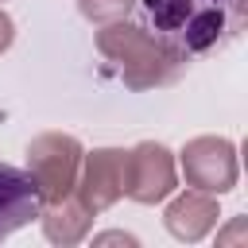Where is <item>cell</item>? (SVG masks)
<instances>
[{
  "label": "cell",
  "instance_id": "obj_4",
  "mask_svg": "<svg viewBox=\"0 0 248 248\" xmlns=\"http://www.w3.org/2000/svg\"><path fill=\"white\" fill-rule=\"evenodd\" d=\"M182 174L190 190H205V194H229L236 186V147L225 136H194L186 140V147L178 151Z\"/></svg>",
  "mask_w": 248,
  "mask_h": 248
},
{
  "label": "cell",
  "instance_id": "obj_2",
  "mask_svg": "<svg viewBox=\"0 0 248 248\" xmlns=\"http://www.w3.org/2000/svg\"><path fill=\"white\" fill-rule=\"evenodd\" d=\"M147 23L178 50L209 54L240 31L244 0H140Z\"/></svg>",
  "mask_w": 248,
  "mask_h": 248
},
{
  "label": "cell",
  "instance_id": "obj_6",
  "mask_svg": "<svg viewBox=\"0 0 248 248\" xmlns=\"http://www.w3.org/2000/svg\"><path fill=\"white\" fill-rule=\"evenodd\" d=\"M124 159H128L124 147H93L81 155V174L74 194L85 202V209L105 213L124 198Z\"/></svg>",
  "mask_w": 248,
  "mask_h": 248
},
{
  "label": "cell",
  "instance_id": "obj_11",
  "mask_svg": "<svg viewBox=\"0 0 248 248\" xmlns=\"http://www.w3.org/2000/svg\"><path fill=\"white\" fill-rule=\"evenodd\" d=\"M248 236V221L244 217H232L225 232H217V244H232V240H244Z\"/></svg>",
  "mask_w": 248,
  "mask_h": 248
},
{
  "label": "cell",
  "instance_id": "obj_1",
  "mask_svg": "<svg viewBox=\"0 0 248 248\" xmlns=\"http://www.w3.org/2000/svg\"><path fill=\"white\" fill-rule=\"evenodd\" d=\"M97 50L128 89H163V85H174L190 70L186 50H178L159 31H147L128 19L105 23L97 31Z\"/></svg>",
  "mask_w": 248,
  "mask_h": 248
},
{
  "label": "cell",
  "instance_id": "obj_3",
  "mask_svg": "<svg viewBox=\"0 0 248 248\" xmlns=\"http://www.w3.org/2000/svg\"><path fill=\"white\" fill-rule=\"evenodd\" d=\"M85 147L66 132H43L27 143V174L43 202H58L78 190Z\"/></svg>",
  "mask_w": 248,
  "mask_h": 248
},
{
  "label": "cell",
  "instance_id": "obj_8",
  "mask_svg": "<svg viewBox=\"0 0 248 248\" xmlns=\"http://www.w3.org/2000/svg\"><path fill=\"white\" fill-rule=\"evenodd\" d=\"M217 217H221L217 194H205V190H186V194H178V198L163 209L167 232H170L174 240H186V244L202 240V236L217 225Z\"/></svg>",
  "mask_w": 248,
  "mask_h": 248
},
{
  "label": "cell",
  "instance_id": "obj_12",
  "mask_svg": "<svg viewBox=\"0 0 248 248\" xmlns=\"http://www.w3.org/2000/svg\"><path fill=\"white\" fill-rule=\"evenodd\" d=\"M12 43H16V23H12V16L0 8V54H4Z\"/></svg>",
  "mask_w": 248,
  "mask_h": 248
},
{
  "label": "cell",
  "instance_id": "obj_7",
  "mask_svg": "<svg viewBox=\"0 0 248 248\" xmlns=\"http://www.w3.org/2000/svg\"><path fill=\"white\" fill-rule=\"evenodd\" d=\"M43 209V198L27 170L0 163V240H8L16 229L31 225Z\"/></svg>",
  "mask_w": 248,
  "mask_h": 248
},
{
  "label": "cell",
  "instance_id": "obj_13",
  "mask_svg": "<svg viewBox=\"0 0 248 248\" xmlns=\"http://www.w3.org/2000/svg\"><path fill=\"white\" fill-rule=\"evenodd\" d=\"M136 244V236H128V232H105V236H97V244Z\"/></svg>",
  "mask_w": 248,
  "mask_h": 248
},
{
  "label": "cell",
  "instance_id": "obj_5",
  "mask_svg": "<svg viewBox=\"0 0 248 248\" xmlns=\"http://www.w3.org/2000/svg\"><path fill=\"white\" fill-rule=\"evenodd\" d=\"M174 186H178L174 155L163 143L143 140L128 151V159H124V198H132L140 205H159L174 194Z\"/></svg>",
  "mask_w": 248,
  "mask_h": 248
},
{
  "label": "cell",
  "instance_id": "obj_10",
  "mask_svg": "<svg viewBox=\"0 0 248 248\" xmlns=\"http://www.w3.org/2000/svg\"><path fill=\"white\" fill-rule=\"evenodd\" d=\"M132 8H136V0H78V12L89 23H97V27L116 23V19H128Z\"/></svg>",
  "mask_w": 248,
  "mask_h": 248
},
{
  "label": "cell",
  "instance_id": "obj_9",
  "mask_svg": "<svg viewBox=\"0 0 248 248\" xmlns=\"http://www.w3.org/2000/svg\"><path fill=\"white\" fill-rule=\"evenodd\" d=\"M93 217H97V213L85 209V202H81L78 194H66V198H58V202H43V209H39L43 232H46V240H54V244H78V240H85Z\"/></svg>",
  "mask_w": 248,
  "mask_h": 248
}]
</instances>
